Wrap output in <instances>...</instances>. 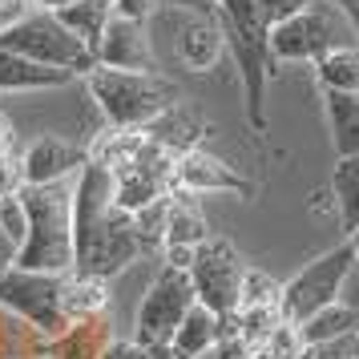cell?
<instances>
[{"mask_svg":"<svg viewBox=\"0 0 359 359\" xmlns=\"http://www.w3.org/2000/svg\"><path fill=\"white\" fill-rule=\"evenodd\" d=\"M25 206V243L17 250L20 271H73V178L49 186H20Z\"/></svg>","mask_w":359,"mask_h":359,"instance_id":"cell-1","label":"cell"},{"mask_svg":"<svg viewBox=\"0 0 359 359\" xmlns=\"http://www.w3.org/2000/svg\"><path fill=\"white\" fill-rule=\"evenodd\" d=\"M85 89L101 109L109 130H146L154 117H162L170 105H178V85L162 73H133V69L93 65L85 73Z\"/></svg>","mask_w":359,"mask_h":359,"instance_id":"cell-2","label":"cell"},{"mask_svg":"<svg viewBox=\"0 0 359 359\" xmlns=\"http://www.w3.org/2000/svg\"><path fill=\"white\" fill-rule=\"evenodd\" d=\"M347 36L351 25L343 20L339 8H331L327 0H307L299 13H291L287 20L271 25L266 33V49H271V61H319L331 49H347Z\"/></svg>","mask_w":359,"mask_h":359,"instance_id":"cell-3","label":"cell"},{"mask_svg":"<svg viewBox=\"0 0 359 359\" xmlns=\"http://www.w3.org/2000/svg\"><path fill=\"white\" fill-rule=\"evenodd\" d=\"M0 49L20 53V57L36 61V65L69 69L77 77H85L89 69L97 65L93 53L85 49L73 33H65V25L53 17V13H45V8H29L13 29H4L0 33Z\"/></svg>","mask_w":359,"mask_h":359,"instance_id":"cell-4","label":"cell"},{"mask_svg":"<svg viewBox=\"0 0 359 359\" xmlns=\"http://www.w3.org/2000/svg\"><path fill=\"white\" fill-rule=\"evenodd\" d=\"M65 275L20 271V266H13V271L0 275V307L13 311V315H20L41 339H57V335H65L69 331V315H65V307H61Z\"/></svg>","mask_w":359,"mask_h":359,"instance_id":"cell-5","label":"cell"},{"mask_svg":"<svg viewBox=\"0 0 359 359\" xmlns=\"http://www.w3.org/2000/svg\"><path fill=\"white\" fill-rule=\"evenodd\" d=\"M351 262H355V250H351L347 238H343L339 246L323 250L319 259H311L291 283H283V291H278V315H283L287 323H303L315 311L331 307V303L339 299L343 275L351 271Z\"/></svg>","mask_w":359,"mask_h":359,"instance_id":"cell-6","label":"cell"},{"mask_svg":"<svg viewBox=\"0 0 359 359\" xmlns=\"http://www.w3.org/2000/svg\"><path fill=\"white\" fill-rule=\"evenodd\" d=\"M190 287H194V299L214 315H226V311H238V291H243V275L246 262L243 255L226 243L210 234L202 246H194V262H190Z\"/></svg>","mask_w":359,"mask_h":359,"instance_id":"cell-7","label":"cell"},{"mask_svg":"<svg viewBox=\"0 0 359 359\" xmlns=\"http://www.w3.org/2000/svg\"><path fill=\"white\" fill-rule=\"evenodd\" d=\"M194 287H190V275L178 271V266H165L154 275V283L142 294V307H137V331L133 339L142 347H154V343H170L174 331H178L182 315L194 307Z\"/></svg>","mask_w":359,"mask_h":359,"instance_id":"cell-8","label":"cell"},{"mask_svg":"<svg viewBox=\"0 0 359 359\" xmlns=\"http://www.w3.org/2000/svg\"><path fill=\"white\" fill-rule=\"evenodd\" d=\"M174 190L182 194H238V198H250L255 186L250 178H243L234 165H226L222 158H214L206 149L198 146L190 154H182L174 162Z\"/></svg>","mask_w":359,"mask_h":359,"instance_id":"cell-9","label":"cell"},{"mask_svg":"<svg viewBox=\"0 0 359 359\" xmlns=\"http://www.w3.org/2000/svg\"><path fill=\"white\" fill-rule=\"evenodd\" d=\"M89 162V149L73 146L65 137H36L33 146L25 149L20 158V174H25V186H49V182H69L77 178V170Z\"/></svg>","mask_w":359,"mask_h":359,"instance_id":"cell-10","label":"cell"},{"mask_svg":"<svg viewBox=\"0 0 359 359\" xmlns=\"http://www.w3.org/2000/svg\"><path fill=\"white\" fill-rule=\"evenodd\" d=\"M93 61L105 69H133V73H149L154 69V53H149V36L146 25L126 17H109L105 33H101Z\"/></svg>","mask_w":359,"mask_h":359,"instance_id":"cell-11","label":"cell"},{"mask_svg":"<svg viewBox=\"0 0 359 359\" xmlns=\"http://www.w3.org/2000/svg\"><path fill=\"white\" fill-rule=\"evenodd\" d=\"M226 49V36H222V25L210 17H190L178 29V57L186 69L194 73H210L218 65V57Z\"/></svg>","mask_w":359,"mask_h":359,"instance_id":"cell-12","label":"cell"},{"mask_svg":"<svg viewBox=\"0 0 359 359\" xmlns=\"http://www.w3.org/2000/svg\"><path fill=\"white\" fill-rule=\"evenodd\" d=\"M77 77L69 69H53V65H36L20 53L0 49V93H25V89H61Z\"/></svg>","mask_w":359,"mask_h":359,"instance_id":"cell-13","label":"cell"},{"mask_svg":"<svg viewBox=\"0 0 359 359\" xmlns=\"http://www.w3.org/2000/svg\"><path fill=\"white\" fill-rule=\"evenodd\" d=\"M114 339L109 331V319L105 315H93V319H77L69 323L65 335L45 343V359H101L105 343Z\"/></svg>","mask_w":359,"mask_h":359,"instance_id":"cell-14","label":"cell"},{"mask_svg":"<svg viewBox=\"0 0 359 359\" xmlns=\"http://www.w3.org/2000/svg\"><path fill=\"white\" fill-rule=\"evenodd\" d=\"M210 238V222L206 214L198 210L194 194L170 190L165 198V243L162 246H202Z\"/></svg>","mask_w":359,"mask_h":359,"instance_id":"cell-15","label":"cell"},{"mask_svg":"<svg viewBox=\"0 0 359 359\" xmlns=\"http://www.w3.org/2000/svg\"><path fill=\"white\" fill-rule=\"evenodd\" d=\"M202 133H206V126H202L194 114H186L182 105H170L162 117H154V121L146 126L149 142H154V146H162L165 154H174V158H182V154L198 149Z\"/></svg>","mask_w":359,"mask_h":359,"instance_id":"cell-16","label":"cell"},{"mask_svg":"<svg viewBox=\"0 0 359 359\" xmlns=\"http://www.w3.org/2000/svg\"><path fill=\"white\" fill-rule=\"evenodd\" d=\"M323 109L327 126H331L335 158H359V93L323 89Z\"/></svg>","mask_w":359,"mask_h":359,"instance_id":"cell-17","label":"cell"},{"mask_svg":"<svg viewBox=\"0 0 359 359\" xmlns=\"http://www.w3.org/2000/svg\"><path fill=\"white\" fill-rule=\"evenodd\" d=\"M53 17L65 25V33H73L85 49L93 53L101 33H105V25H109V17H114V0H73L65 8H57Z\"/></svg>","mask_w":359,"mask_h":359,"instance_id":"cell-18","label":"cell"},{"mask_svg":"<svg viewBox=\"0 0 359 359\" xmlns=\"http://www.w3.org/2000/svg\"><path fill=\"white\" fill-rule=\"evenodd\" d=\"M299 327V339L303 347H319V343H335L347 339V335H359V311L343 307V303H331V307L315 311L311 319H303Z\"/></svg>","mask_w":359,"mask_h":359,"instance_id":"cell-19","label":"cell"},{"mask_svg":"<svg viewBox=\"0 0 359 359\" xmlns=\"http://www.w3.org/2000/svg\"><path fill=\"white\" fill-rule=\"evenodd\" d=\"M61 307H65L69 323L105 315V307H109V283H105V278H93V275H77V271H69Z\"/></svg>","mask_w":359,"mask_h":359,"instance_id":"cell-20","label":"cell"},{"mask_svg":"<svg viewBox=\"0 0 359 359\" xmlns=\"http://www.w3.org/2000/svg\"><path fill=\"white\" fill-rule=\"evenodd\" d=\"M331 194H335V206H339V230L347 238V234L359 230V158H335Z\"/></svg>","mask_w":359,"mask_h":359,"instance_id":"cell-21","label":"cell"},{"mask_svg":"<svg viewBox=\"0 0 359 359\" xmlns=\"http://www.w3.org/2000/svg\"><path fill=\"white\" fill-rule=\"evenodd\" d=\"M174 347L178 351H186L190 359H198L202 351H210L214 343H218V315L214 311H206L202 303H194V307L182 315L178 331H174Z\"/></svg>","mask_w":359,"mask_h":359,"instance_id":"cell-22","label":"cell"},{"mask_svg":"<svg viewBox=\"0 0 359 359\" xmlns=\"http://www.w3.org/2000/svg\"><path fill=\"white\" fill-rule=\"evenodd\" d=\"M319 89H339V93H359V45L331 49L315 61Z\"/></svg>","mask_w":359,"mask_h":359,"instance_id":"cell-23","label":"cell"},{"mask_svg":"<svg viewBox=\"0 0 359 359\" xmlns=\"http://www.w3.org/2000/svg\"><path fill=\"white\" fill-rule=\"evenodd\" d=\"M146 146V130H109L101 142H93L89 158L101 162L105 170H121L137 158V149Z\"/></svg>","mask_w":359,"mask_h":359,"instance_id":"cell-24","label":"cell"},{"mask_svg":"<svg viewBox=\"0 0 359 359\" xmlns=\"http://www.w3.org/2000/svg\"><path fill=\"white\" fill-rule=\"evenodd\" d=\"M283 323V315H278V303L275 307H243L238 311V339L255 351V347H266L271 339V331Z\"/></svg>","mask_w":359,"mask_h":359,"instance_id":"cell-25","label":"cell"},{"mask_svg":"<svg viewBox=\"0 0 359 359\" xmlns=\"http://www.w3.org/2000/svg\"><path fill=\"white\" fill-rule=\"evenodd\" d=\"M278 291H283V283L259 271V266H246L243 275V291H238V311L243 307H275L278 303Z\"/></svg>","mask_w":359,"mask_h":359,"instance_id":"cell-26","label":"cell"},{"mask_svg":"<svg viewBox=\"0 0 359 359\" xmlns=\"http://www.w3.org/2000/svg\"><path fill=\"white\" fill-rule=\"evenodd\" d=\"M266 351H271V359H299L303 355V339H299V327L294 323H283L271 331V339H266Z\"/></svg>","mask_w":359,"mask_h":359,"instance_id":"cell-27","label":"cell"},{"mask_svg":"<svg viewBox=\"0 0 359 359\" xmlns=\"http://www.w3.org/2000/svg\"><path fill=\"white\" fill-rule=\"evenodd\" d=\"M0 230L13 238V243H25V206H20V198L17 194H8V198H0Z\"/></svg>","mask_w":359,"mask_h":359,"instance_id":"cell-28","label":"cell"},{"mask_svg":"<svg viewBox=\"0 0 359 359\" xmlns=\"http://www.w3.org/2000/svg\"><path fill=\"white\" fill-rule=\"evenodd\" d=\"M20 186H25V174H20V158H13V154H0V198L17 194Z\"/></svg>","mask_w":359,"mask_h":359,"instance_id":"cell-29","label":"cell"},{"mask_svg":"<svg viewBox=\"0 0 359 359\" xmlns=\"http://www.w3.org/2000/svg\"><path fill=\"white\" fill-rule=\"evenodd\" d=\"M162 0H114V17H126V20H137L146 25V17L158 8Z\"/></svg>","mask_w":359,"mask_h":359,"instance_id":"cell-30","label":"cell"},{"mask_svg":"<svg viewBox=\"0 0 359 359\" xmlns=\"http://www.w3.org/2000/svg\"><path fill=\"white\" fill-rule=\"evenodd\" d=\"M101 359H146V347L137 339H109Z\"/></svg>","mask_w":359,"mask_h":359,"instance_id":"cell-31","label":"cell"},{"mask_svg":"<svg viewBox=\"0 0 359 359\" xmlns=\"http://www.w3.org/2000/svg\"><path fill=\"white\" fill-rule=\"evenodd\" d=\"M246 355H250V347L243 339H222V343H214L210 351H202L198 359H246Z\"/></svg>","mask_w":359,"mask_h":359,"instance_id":"cell-32","label":"cell"},{"mask_svg":"<svg viewBox=\"0 0 359 359\" xmlns=\"http://www.w3.org/2000/svg\"><path fill=\"white\" fill-rule=\"evenodd\" d=\"M335 303L359 311V262H351V271L343 275V287H339V299H335Z\"/></svg>","mask_w":359,"mask_h":359,"instance_id":"cell-33","label":"cell"},{"mask_svg":"<svg viewBox=\"0 0 359 359\" xmlns=\"http://www.w3.org/2000/svg\"><path fill=\"white\" fill-rule=\"evenodd\" d=\"M165 4H174V8L190 13V17H210V20H218V0H165Z\"/></svg>","mask_w":359,"mask_h":359,"instance_id":"cell-34","label":"cell"},{"mask_svg":"<svg viewBox=\"0 0 359 359\" xmlns=\"http://www.w3.org/2000/svg\"><path fill=\"white\" fill-rule=\"evenodd\" d=\"M29 8H33L29 0H0V33H4V29H13Z\"/></svg>","mask_w":359,"mask_h":359,"instance_id":"cell-35","label":"cell"},{"mask_svg":"<svg viewBox=\"0 0 359 359\" xmlns=\"http://www.w3.org/2000/svg\"><path fill=\"white\" fill-rule=\"evenodd\" d=\"M331 8H339L343 13V20L351 25V33H355V41H359V0H327Z\"/></svg>","mask_w":359,"mask_h":359,"instance_id":"cell-36","label":"cell"},{"mask_svg":"<svg viewBox=\"0 0 359 359\" xmlns=\"http://www.w3.org/2000/svg\"><path fill=\"white\" fill-rule=\"evenodd\" d=\"M17 250H20V246L13 243V238H8V234H4V230H0V275H4V271H13V266H17Z\"/></svg>","mask_w":359,"mask_h":359,"instance_id":"cell-37","label":"cell"},{"mask_svg":"<svg viewBox=\"0 0 359 359\" xmlns=\"http://www.w3.org/2000/svg\"><path fill=\"white\" fill-rule=\"evenodd\" d=\"M146 359H190V355L178 351L174 343H154V347H146Z\"/></svg>","mask_w":359,"mask_h":359,"instance_id":"cell-38","label":"cell"},{"mask_svg":"<svg viewBox=\"0 0 359 359\" xmlns=\"http://www.w3.org/2000/svg\"><path fill=\"white\" fill-rule=\"evenodd\" d=\"M0 154H13V126L0 117Z\"/></svg>","mask_w":359,"mask_h":359,"instance_id":"cell-39","label":"cell"},{"mask_svg":"<svg viewBox=\"0 0 359 359\" xmlns=\"http://www.w3.org/2000/svg\"><path fill=\"white\" fill-rule=\"evenodd\" d=\"M65 4H73V0H33V8H45V13H57Z\"/></svg>","mask_w":359,"mask_h":359,"instance_id":"cell-40","label":"cell"},{"mask_svg":"<svg viewBox=\"0 0 359 359\" xmlns=\"http://www.w3.org/2000/svg\"><path fill=\"white\" fill-rule=\"evenodd\" d=\"M246 359H271V351H266V347H255V351H250Z\"/></svg>","mask_w":359,"mask_h":359,"instance_id":"cell-41","label":"cell"},{"mask_svg":"<svg viewBox=\"0 0 359 359\" xmlns=\"http://www.w3.org/2000/svg\"><path fill=\"white\" fill-rule=\"evenodd\" d=\"M347 243H351V250H355V262H359V230H355V234H347Z\"/></svg>","mask_w":359,"mask_h":359,"instance_id":"cell-42","label":"cell"},{"mask_svg":"<svg viewBox=\"0 0 359 359\" xmlns=\"http://www.w3.org/2000/svg\"><path fill=\"white\" fill-rule=\"evenodd\" d=\"M355 347H359V335H355Z\"/></svg>","mask_w":359,"mask_h":359,"instance_id":"cell-43","label":"cell"}]
</instances>
